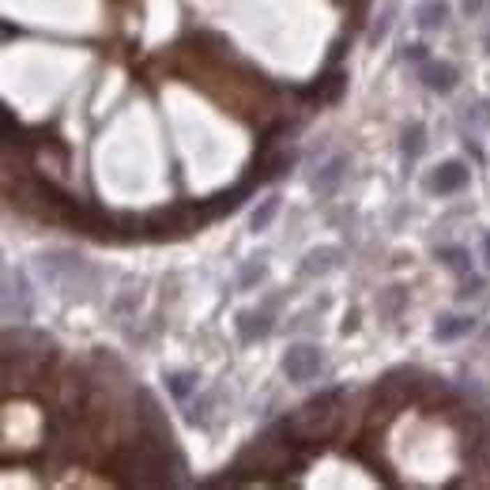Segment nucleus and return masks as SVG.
Wrapping results in <instances>:
<instances>
[{"mask_svg": "<svg viewBox=\"0 0 490 490\" xmlns=\"http://www.w3.org/2000/svg\"><path fill=\"white\" fill-rule=\"evenodd\" d=\"M283 369H286L291 381H313V377L321 374V351L309 347V344L291 347V351H286V358H283Z\"/></svg>", "mask_w": 490, "mask_h": 490, "instance_id": "f257e3e1", "label": "nucleus"}, {"mask_svg": "<svg viewBox=\"0 0 490 490\" xmlns=\"http://www.w3.org/2000/svg\"><path fill=\"white\" fill-rule=\"evenodd\" d=\"M464 185H468V166L464 162H445L427 178V189L434 197H452V192H460Z\"/></svg>", "mask_w": 490, "mask_h": 490, "instance_id": "f03ea898", "label": "nucleus"}, {"mask_svg": "<svg viewBox=\"0 0 490 490\" xmlns=\"http://www.w3.org/2000/svg\"><path fill=\"white\" fill-rule=\"evenodd\" d=\"M422 79H427L430 91H452V83H457V68H452V64L430 61V64H422Z\"/></svg>", "mask_w": 490, "mask_h": 490, "instance_id": "7ed1b4c3", "label": "nucleus"}, {"mask_svg": "<svg viewBox=\"0 0 490 490\" xmlns=\"http://www.w3.org/2000/svg\"><path fill=\"white\" fill-rule=\"evenodd\" d=\"M344 72H332V76H325V79H317V83H313V87L306 91V95H317L321 98V102H336V98H339V91H344Z\"/></svg>", "mask_w": 490, "mask_h": 490, "instance_id": "20e7f679", "label": "nucleus"}, {"mask_svg": "<svg viewBox=\"0 0 490 490\" xmlns=\"http://www.w3.org/2000/svg\"><path fill=\"white\" fill-rule=\"evenodd\" d=\"M471 328H475V317H445L434 328V336L438 339H460V336H468Z\"/></svg>", "mask_w": 490, "mask_h": 490, "instance_id": "39448f33", "label": "nucleus"}, {"mask_svg": "<svg viewBox=\"0 0 490 490\" xmlns=\"http://www.w3.org/2000/svg\"><path fill=\"white\" fill-rule=\"evenodd\" d=\"M419 26H438V23H445V15H449V4L445 0H427V4H419Z\"/></svg>", "mask_w": 490, "mask_h": 490, "instance_id": "423d86ee", "label": "nucleus"}, {"mask_svg": "<svg viewBox=\"0 0 490 490\" xmlns=\"http://www.w3.org/2000/svg\"><path fill=\"white\" fill-rule=\"evenodd\" d=\"M253 313H242V317H238V332H242V339H257V336H264V332L268 328H272V325H268V317L261 321V325H253Z\"/></svg>", "mask_w": 490, "mask_h": 490, "instance_id": "0eeeda50", "label": "nucleus"}, {"mask_svg": "<svg viewBox=\"0 0 490 490\" xmlns=\"http://www.w3.org/2000/svg\"><path fill=\"white\" fill-rule=\"evenodd\" d=\"M275 211H280V197H268V200H264V208H257V211H253V230H264V227L275 219Z\"/></svg>", "mask_w": 490, "mask_h": 490, "instance_id": "6e6552de", "label": "nucleus"}, {"mask_svg": "<svg viewBox=\"0 0 490 490\" xmlns=\"http://www.w3.org/2000/svg\"><path fill=\"white\" fill-rule=\"evenodd\" d=\"M438 257L445 261L452 272H468V253L464 249H457V245H445V249H438Z\"/></svg>", "mask_w": 490, "mask_h": 490, "instance_id": "1a4fd4ad", "label": "nucleus"}, {"mask_svg": "<svg viewBox=\"0 0 490 490\" xmlns=\"http://www.w3.org/2000/svg\"><path fill=\"white\" fill-rule=\"evenodd\" d=\"M192 385H197V381H192V374H170V377H166V388H170L178 400H185V396L192 392Z\"/></svg>", "mask_w": 490, "mask_h": 490, "instance_id": "9d476101", "label": "nucleus"}, {"mask_svg": "<svg viewBox=\"0 0 490 490\" xmlns=\"http://www.w3.org/2000/svg\"><path fill=\"white\" fill-rule=\"evenodd\" d=\"M339 166H344V159H336V162H332V166H328V174H325V181H321V178H317V189H321V192H328V189H332V185H336L339 178H344V170H339Z\"/></svg>", "mask_w": 490, "mask_h": 490, "instance_id": "9b49d317", "label": "nucleus"}, {"mask_svg": "<svg viewBox=\"0 0 490 490\" xmlns=\"http://www.w3.org/2000/svg\"><path fill=\"white\" fill-rule=\"evenodd\" d=\"M404 151H408L411 159H415V155L422 151V128H419V125H415L411 132H408V144H404Z\"/></svg>", "mask_w": 490, "mask_h": 490, "instance_id": "f8f14e48", "label": "nucleus"}, {"mask_svg": "<svg viewBox=\"0 0 490 490\" xmlns=\"http://www.w3.org/2000/svg\"><path fill=\"white\" fill-rule=\"evenodd\" d=\"M404 57H408V61H415V64H422V61H427V45H419V42H415V45H408V49H404Z\"/></svg>", "mask_w": 490, "mask_h": 490, "instance_id": "ddd939ff", "label": "nucleus"}, {"mask_svg": "<svg viewBox=\"0 0 490 490\" xmlns=\"http://www.w3.org/2000/svg\"><path fill=\"white\" fill-rule=\"evenodd\" d=\"M487 257H490V238H487Z\"/></svg>", "mask_w": 490, "mask_h": 490, "instance_id": "4468645a", "label": "nucleus"}, {"mask_svg": "<svg viewBox=\"0 0 490 490\" xmlns=\"http://www.w3.org/2000/svg\"><path fill=\"white\" fill-rule=\"evenodd\" d=\"M487 45H490V34H487Z\"/></svg>", "mask_w": 490, "mask_h": 490, "instance_id": "2eb2a0df", "label": "nucleus"}]
</instances>
